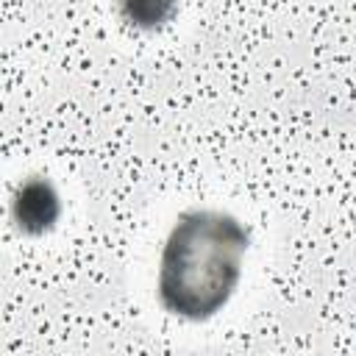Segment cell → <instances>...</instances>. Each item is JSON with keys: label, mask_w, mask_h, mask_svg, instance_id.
I'll use <instances>...</instances> for the list:
<instances>
[{"label": "cell", "mask_w": 356, "mask_h": 356, "mask_svg": "<svg viewBox=\"0 0 356 356\" xmlns=\"http://www.w3.org/2000/svg\"><path fill=\"white\" fill-rule=\"evenodd\" d=\"M248 245L250 234L236 217L217 209L184 211L170 228L159 261L161 306L184 320L217 314L239 284Z\"/></svg>", "instance_id": "1"}, {"label": "cell", "mask_w": 356, "mask_h": 356, "mask_svg": "<svg viewBox=\"0 0 356 356\" xmlns=\"http://www.w3.org/2000/svg\"><path fill=\"white\" fill-rule=\"evenodd\" d=\"M58 217V195L50 181L31 178L14 195V222L25 234L47 231Z\"/></svg>", "instance_id": "2"}]
</instances>
